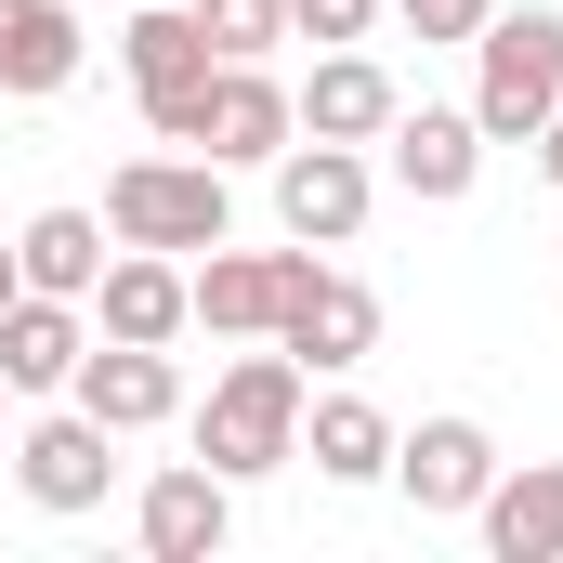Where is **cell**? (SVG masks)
<instances>
[{
    "label": "cell",
    "mask_w": 563,
    "mask_h": 563,
    "mask_svg": "<svg viewBox=\"0 0 563 563\" xmlns=\"http://www.w3.org/2000/svg\"><path fill=\"white\" fill-rule=\"evenodd\" d=\"M132 525H144V551H157V563H210L223 538H236V498H223V472L197 459V472H157V485H144Z\"/></svg>",
    "instance_id": "cell-14"
},
{
    "label": "cell",
    "mask_w": 563,
    "mask_h": 563,
    "mask_svg": "<svg viewBox=\"0 0 563 563\" xmlns=\"http://www.w3.org/2000/svg\"><path fill=\"white\" fill-rule=\"evenodd\" d=\"M288 26H301V40H367L380 0H288Z\"/></svg>",
    "instance_id": "cell-22"
},
{
    "label": "cell",
    "mask_w": 563,
    "mask_h": 563,
    "mask_svg": "<svg viewBox=\"0 0 563 563\" xmlns=\"http://www.w3.org/2000/svg\"><path fill=\"white\" fill-rule=\"evenodd\" d=\"M314 276V250H210L197 276H184V301H197V328H223V341H276L288 288Z\"/></svg>",
    "instance_id": "cell-5"
},
{
    "label": "cell",
    "mask_w": 563,
    "mask_h": 563,
    "mask_svg": "<svg viewBox=\"0 0 563 563\" xmlns=\"http://www.w3.org/2000/svg\"><path fill=\"white\" fill-rule=\"evenodd\" d=\"M197 459H210L223 485L301 459V354H236V367L210 380V407H197Z\"/></svg>",
    "instance_id": "cell-1"
},
{
    "label": "cell",
    "mask_w": 563,
    "mask_h": 563,
    "mask_svg": "<svg viewBox=\"0 0 563 563\" xmlns=\"http://www.w3.org/2000/svg\"><path fill=\"white\" fill-rule=\"evenodd\" d=\"M301 459H314L328 485H380V472H394V420H380L367 394H314V407H301Z\"/></svg>",
    "instance_id": "cell-19"
},
{
    "label": "cell",
    "mask_w": 563,
    "mask_h": 563,
    "mask_svg": "<svg viewBox=\"0 0 563 563\" xmlns=\"http://www.w3.org/2000/svg\"><path fill=\"white\" fill-rule=\"evenodd\" d=\"M106 223L119 250H223L236 210H223V157H132L106 184Z\"/></svg>",
    "instance_id": "cell-2"
},
{
    "label": "cell",
    "mask_w": 563,
    "mask_h": 563,
    "mask_svg": "<svg viewBox=\"0 0 563 563\" xmlns=\"http://www.w3.org/2000/svg\"><path fill=\"white\" fill-rule=\"evenodd\" d=\"M197 26H210L223 66H263V53L288 40V0H197Z\"/></svg>",
    "instance_id": "cell-21"
},
{
    "label": "cell",
    "mask_w": 563,
    "mask_h": 563,
    "mask_svg": "<svg viewBox=\"0 0 563 563\" xmlns=\"http://www.w3.org/2000/svg\"><path fill=\"white\" fill-rule=\"evenodd\" d=\"M538 157H551V184H563V106H551V119H538Z\"/></svg>",
    "instance_id": "cell-24"
},
{
    "label": "cell",
    "mask_w": 563,
    "mask_h": 563,
    "mask_svg": "<svg viewBox=\"0 0 563 563\" xmlns=\"http://www.w3.org/2000/svg\"><path fill=\"white\" fill-rule=\"evenodd\" d=\"M276 223L301 250H341L367 223V157L354 144H276Z\"/></svg>",
    "instance_id": "cell-6"
},
{
    "label": "cell",
    "mask_w": 563,
    "mask_h": 563,
    "mask_svg": "<svg viewBox=\"0 0 563 563\" xmlns=\"http://www.w3.org/2000/svg\"><path fill=\"white\" fill-rule=\"evenodd\" d=\"M170 328H197V301H184V263H170V250H132V263L92 276V341H170Z\"/></svg>",
    "instance_id": "cell-13"
},
{
    "label": "cell",
    "mask_w": 563,
    "mask_h": 563,
    "mask_svg": "<svg viewBox=\"0 0 563 563\" xmlns=\"http://www.w3.org/2000/svg\"><path fill=\"white\" fill-rule=\"evenodd\" d=\"M472 53H485V79H472L485 144H538V119L563 106V13H485Z\"/></svg>",
    "instance_id": "cell-3"
},
{
    "label": "cell",
    "mask_w": 563,
    "mask_h": 563,
    "mask_svg": "<svg viewBox=\"0 0 563 563\" xmlns=\"http://www.w3.org/2000/svg\"><path fill=\"white\" fill-rule=\"evenodd\" d=\"M119 53H132V92H144V132L197 144V106H210V26H197V0H144L132 26H119Z\"/></svg>",
    "instance_id": "cell-4"
},
{
    "label": "cell",
    "mask_w": 563,
    "mask_h": 563,
    "mask_svg": "<svg viewBox=\"0 0 563 563\" xmlns=\"http://www.w3.org/2000/svg\"><path fill=\"white\" fill-rule=\"evenodd\" d=\"M13 288H26V263H13V250H0V301H13Z\"/></svg>",
    "instance_id": "cell-25"
},
{
    "label": "cell",
    "mask_w": 563,
    "mask_h": 563,
    "mask_svg": "<svg viewBox=\"0 0 563 563\" xmlns=\"http://www.w3.org/2000/svg\"><path fill=\"white\" fill-rule=\"evenodd\" d=\"M472 170H485L472 106H394V184L407 197H472Z\"/></svg>",
    "instance_id": "cell-12"
},
{
    "label": "cell",
    "mask_w": 563,
    "mask_h": 563,
    "mask_svg": "<svg viewBox=\"0 0 563 563\" xmlns=\"http://www.w3.org/2000/svg\"><path fill=\"white\" fill-rule=\"evenodd\" d=\"M66 394H79L106 432H157L170 407H184V380H170V341H92Z\"/></svg>",
    "instance_id": "cell-8"
},
{
    "label": "cell",
    "mask_w": 563,
    "mask_h": 563,
    "mask_svg": "<svg viewBox=\"0 0 563 563\" xmlns=\"http://www.w3.org/2000/svg\"><path fill=\"white\" fill-rule=\"evenodd\" d=\"M13 263H26V288H53V301H79V288L106 276V223H92V210H40V223L13 236Z\"/></svg>",
    "instance_id": "cell-20"
},
{
    "label": "cell",
    "mask_w": 563,
    "mask_h": 563,
    "mask_svg": "<svg viewBox=\"0 0 563 563\" xmlns=\"http://www.w3.org/2000/svg\"><path fill=\"white\" fill-rule=\"evenodd\" d=\"M472 511H485V551H498V563H563V459L498 472Z\"/></svg>",
    "instance_id": "cell-16"
},
{
    "label": "cell",
    "mask_w": 563,
    "mask_h": 563,
    "mask_svg": "<svg viewBox=\"0 0 563 563\" xmlns=\"http://www.w3.org/2000/svg\"><path fill=\"white\" fill-rule=\"evenodd\" d=\"M276 341L301 354V367H367V341H380V301H367L354 276H328V263H314V276L288 288Z\"/></svg>",
    "instance_id": "cell-10"
},
{
    "label": "cell",
    "mask_w": 563,
    "mask_h": 563,
    "mask_svg": "<svg viewBox=\"0 0 563 563\" xmlns=\"http://www.w3.org/2000/svg\"><path fill=\"white\" fill-rule=\"evenodd\" d=\"M394 485H407L420 511H472V498L498 485V445H485V420H420V432H394Z\"/></svg>",
    "instance_id": "cell-9"
},
{
    "label": "cell",
    "mask_w": 563,
    "mask_h": 563,
    "mask_svg": "<svg viewBox=\"0 0 563 563\" xmlns=\"http://www.w3.org/2000/svg\"><path fill=\"white\" fill-rule=\"evenodd\" d=\"M79 79V13L66 0H0V92H66Z\"/></svg>",
    "instance_id": "cell-17"
},
{
    "label": "cell",
    "mask_w": 563,
    "mask_h": 563,
    "mask_svg": "<svg viewBox=\"0 0 563 563\" xmlns=\"http://www.w3.org/2000/svg\"><path fill=\"white\" fill-rule=\"evenodd\" d=\"M288 132H301V119H288V92L263 79V66H210V106H197V144H210L223 170H250V157H276Z\"/></svg>",
    "instance_id": "cell-15"
},
{
    "label": "cell",
    "mask_w": 563,
    "mask_h": 563,
    "mask_svg": "<svg viewBox=\"0 0 563 563\" xmlns=\"http://www.w3.org/2000/svg\"><path fill=\"white\" fill-rule=\"evenodd\" d=\"M119 432L92 420V407H66V420L13 432V472H26V498L40 511H106V485H119V459H106Z\"/></svg>",
    "instance_id": "cell-7"
},
{
    "label": "cell",
    "mask_w": 563,
    "mask_h": 563,
    "mask_svg": "<svg viewBox=\"0 0 563 563\" xmlns=\"http://www.w3.org/2000/svg\"><path fill=\"white\" fill-rule=\"evenodd\" d=\"M79 354H92L79 301H53V288H13V301H0V380H13V394H53V380H79Z\"/></svg>",
    "instance_id": "cell-11"
},
{
    "label": "cell",
    "mask_w": 563,
    "mask_h": 563,
    "mask_svg": "<svg viewBox=\"0 0 563 563\" xmlns=\"http://www.w3.org/2000/svg\"><path fill=\"white\" fill-rule=\"evenodd\" d=\"M288 119H301L314 144H367V132H394V79H380L367 53H328L314 92H288Z\"/></svg>",
    "instance_id": "cell-18"
},
{
    "label": "cell",
    "mask_w": 563,
    "mask_h": 563,
    "mask_svg": "<svg viewBox=\"0 0 563 563\" xmlns=\"http://www.w3.org/2000/svg\"><path fill=\"white\" fill-rule=\"evenodd\" d=\"M0 407H13V380H0ZM0 459H13V432H0Z\"/></svg>",
    "instance_id": "cell-26"
},
{
    "label": "cell",
    "mask_w": 563,
    "mask_h": 563,
    "mask_svg": "<svg viewBox=\"0 0 563 563\" xmlns=\"http://www.w3.org/2000/svg\"><path fill=\"white\" fill-rule=\"evenodd\" d=\"M394 13H407V26H420V40H472V26H485V13H498V0H394Z\"/></svg>",
    "instance_id": "cell-23"
}]
</instances>
